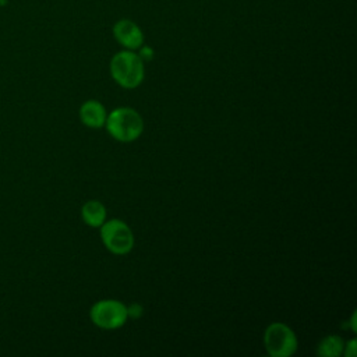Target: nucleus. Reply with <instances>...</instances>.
Returning <instances> with one entry per match:
<instances>
[{"label": "nucleus", "instance_id": "obj_9", "mask_svg": "<svg viewBox=\"0 0 357 357\" xmlns=\"http://www.w3.org/2000/svg\"><path fill=\"white\" fill-rule=\"evenodd\" d=\"M344 342L340 336L328 335L317 346V353L321 357H339L343 354Z\"/></svg>", "mask_w": 357, "mask_h": 357}, {"label": "nucleus", "instance_id": "obj_13", "mask_svg": "<svg viewBox=\"0 0 357 357\" xmlns=\"http://www.w3.org/2000/svg\"><path fill=\"white\" fill-rule=\"evenodd\" d=\"M0 1H3V0H0Z\"/></svg>", "mask_w": 357, "mask_h": 357}, {"label": "nucleus", "instance_id": "obj_1", "mask_svg": "<svg viewBox=\"0 0 357 357\" xmlns=\"http://www.w3.org/2000/svg\"><path fill=\"white\" fill-rule=\"evenodd\" d=\"M109 70L116 84L126 89H134L139 86L145 75L144 61L141 60L138 53L135 50L127 49L117 52L112 57Z\"/></svg>", "mask_w": 357, "mask_h": 357}, {"label": "nucleus", "instance_id": "obj_12", "mask_svg": "<svg viewBox=\"0 0 357 357\" xmlns=\"http://www.w3.org/2000/svg\"><path fill=\"white\" fill-rule=\"evenodd\" d=\"M356 353H357V342H356V339H351V340L346 342V344L343 347V354L346 357H354Z\"/></svg>", "mask_w": 357, "mask_h": 357}, {"label": "nucleus", "instance_id": "obj_3", "mask_svg": "<svg viewBox=\"0 0 357 357\" xmlns=\"http://www.w3.org/2000/svg\"><path fill=\"white\" fill-rule=\"evenodd\" d=\"M297 336L294 331L283 322H272L264 333V346L272 357H289L297 350Z\"/></svg>", "mask_w": 357, "mask_h": 357}, {"label": "nucleus", "instance_id": "obj_10", "mask_svg": "<svg viewBox=\"0 0 357 357\" xmlns=\"http://www.w3.org/2000/svg\"><path fill=\"white\" fill-rule=\"evenodd\" d=\"M138 50H139V52H138V56L141 57V60H142L144 63H145V61L152 60V57H153V49H152L151 46H148V45H142Z\"/></svg>", "mask_w": 357, "mask_h": 357}, {"label": "nucleus", "instance_id": "obj_5", "mask_svg": "<svg viewBox=\"0 0 357 357\" xmlns=\"http://www.w3.org/2000/svg\"><path fill=\"white\" fill-rule=\"evenodd\" d=\"M92 322L102 329H117L123 326L128 318L127 305L119 300H99L89 311Z\"/></svg>", "mask_w": 357, "mask_h": 357}, {"label": "nucleus", "instance_id": "obj_8", "mask_svg": "<svg viewBox=\"0 0 357 357\" xmlns=\"http://www.w3.org/2000/svg\"><path fill=\"white\" fill-rule=\"evenodd\" d=\"M81 216L85 225L91 227H100L106 220V208L100 201L91 199L82 205Z\"/></svg>", "mask_w": 357, "mask_h": 357}, {"label": "nucleus", "instance_id": "obj_6", "mask_svg": "<svg viewBox=\"0 0 357 357\" xmlns=\"http://www.w3.org/2000/svg\"><path fill=\"white\" fill-rule=\"evenodd\" d=\"M112 32L116 42L127 50H138L144 45L145 36L141 26L130 18L117 20L113 24Z\"/></svg>", "mask_w": 357, "mask_h": 357}, {"label": "nucleus", "instance_id": "obj_7", "mask_svg": "<svg viewBox=\"0 0 357 357\" xmlns=\"http://www.w3.org/2000/svg\"><path fill=\"white\" fill-rule=\"evenodd\" d=\"M106 117L107 114H106L105 106L95 99H89L84 102L79 107V119L84 123V126L89 128L103 127Z\"/></svg>", "mask_w": 357, "mask_h": 357}, {"label": "nucleus", "instance_id": "obj_2", "mask_svg": "<svg viewBox=\"0 0 357 357\" xmlns=\"http://www.w3.org/2000/svg\"><path fill=\"white\" fill-rule=\"evenodd\" d=\"M106 130L114 139L120 142H131L139 138L144 131V120L132 107H116L107 114L105 121Z\"/></svg>", "mask_w": 357, "mask_h": 357}, {"label": "nucleus", "instance_id": "obj_11", "mask_svg": "<svg viewBox=\"0 0 357 357\" xmlns=\"http://www.w3.org/2000/svg\"><path fill=\"white\" fill-rule=\"evenodd\" d=\"M142 312H144V308H142V305L141 304H137V303H134V304H131V305H128L127 307V315L130 317V318H139L141 315H142Z\"/></svg>", "mask_w": 357, "mask_h": 357}, {"label": "nucleus", "instance_id": "obj_4", "mask_svg": "<svg viewBox=\"0 0 357 357\" xmlns=\"http://www.w3.org/2000/svg\"><path fill=\"white\" fill-rule=\"evenodd\" d=\"M100 238L105 247L116 254H128L134 247V234L130 226L120 219L105 220L100 226Z\"/></svg>", "mask_w": 357, "mask_h": 357}]
</instances>
